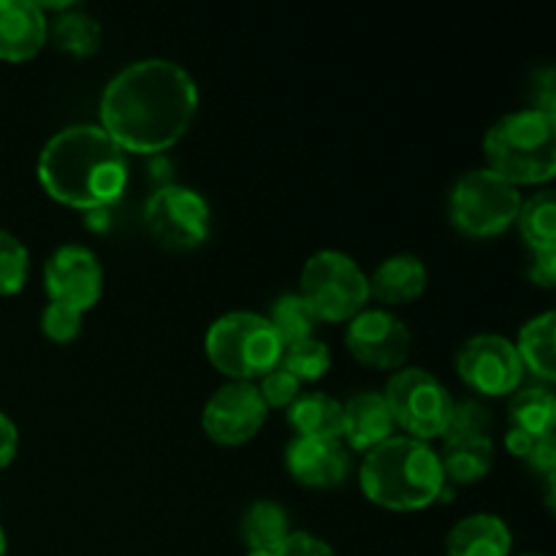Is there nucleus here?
Listing matches in <instances>:
<instances>
[{
	"mask_svg": "<svg viewBox=\"0 0 556 556\" xmlns=\"http://www.w3.org/2000/svg\"><path fill=\"white\" fill-rule=\"evenodd\" d=\"M288 424L299 438L340 440L342 434V402L324 391L299 394L288 407Z\"/></svg>",
	"mask_w": 556,
	"mask_h": 556,
	"instance_id": "nucleus-20",
	"label": "nucleus"
},
{
	"mask_svg": "<svg viewBox=\"0 0 556 556\" xmlns=\"http://www.w3.org/2000/svg\"><path fill=\"white\" fill-rule=\"evenodd\" d=\"M81 320L85 315L74 313L68 307H60V304H47L41 313V331L47 340L65 345V342H74L81 331Z\"/></svg>",
	"mask_w": 556,
	"mask_h": 556,
	"instance_id": "nucleus-31",
	"label": "nucleus"
},
{
	"mask_svg": "<svg viewBox=\"0 0 556 556\" xmlns=\"http://www.w3.org/2000/svg\"><path fill=\"white\" fill-rule=\"evenodd\" d=\"M248 556H277V552H248Z\"/></svg>",
	"mask_w": 556,
	"mask_h": 556,
	"instance_id": "nucleus-38",
	"label": "nucleus"
},
{
	"mask_svg": "<svg viewBox=\"0 0 556 556\" xmlns=\"http://www.w3.org/2000/svg\"><path fill=\"white\" fill-rule=\"evenodd\" d=\"M43 193L71 210L101 212L128 188V157L101 125H71L54 134L38 155Z\"/></svg>",
	"mask_w": 556,
	"mask_h": 556,
	"instance_id": "nucleus-2",
	"label": "nucleus"
},
{
	"mask_svg": "<svg viewBox=\"0 0 556 556\" xmlns=\"http://www.w3.org/2000/svg\"><path fill=\"white\" fill-rule=\"evenodd\" d=\"M510 429L530 434V438H546L556 427V400L546 386L516 391L508 407Z\"/></svg>",
	"mask_w": 556,
	"mask_h": 556,
	"instance_id": "nucleus-24",
	"label": "nucleus"
},
{
	"mask_svg": "<svg viewBox=\"0 0 556 556\" xmlns=\"http://www.w3.org/2000/svg\"><path fill=\"white\" fill-rule=\"evenodd\" d=\"M266 320L275 329L282 348L309 340L315 334V326H318V318L309 309V304L304 302L302 293H282L280 299H275Z\"/></svg>",
	"mask_w": 556,
	"mask_h": 556,
	"instance_id": "nucleus-26",
	"label": "nucleus"
},
{
	"mask_svg": "<svg viewBox=\"0 0 556 556\" xmlns=\"http://www.w3.org/2000/svg\"><path fill=\"white\" fill-rule=\"evenodd\" d=\"M299 293L309 304L318 324H342L367 309L369 277L348 253L320 250L304 264Z\"/></svg>",
	"mask_w": 556,
	"mask_h": 556,
	"instance_id": "nucleus-7",
	"label": "nucleus"
},
{
	"mask_svg": "<svg viewBox=\"0 0 556 556\" xmlns=\"http://www.w3.org/2000/svg\"><path fill=\"white\" fill-rule=\"evenodd\" d=\"M532 445H535V438L519 432V429H508V434H505V448H508L514 456H521V459L530 456Z\"/></svg>",
	"mask_w": 556,
	"mask_h": 556,
	"instance_id": "nucleus-36",
	"label": "nucleus"
},
{
	"mask_svg": "<svg viewBox=\"0 0 556 556\" xmlns=\"http://www.w3.org/2000/svg\"><path fill=\"white\" fill-rule=\"evenodd\" d=\"M358 483L364 497L378 508L413 514L438 503L445 489V476L432 445L402 434L364 456Z\"/></svg>",
	"mask_w": 556,
	"mask_h": 556,
	"instance_id": "nucleus-3",
	"label": "nucleus"
},
{
	"mask_svg": "<svg viewBox=\"0 0 556 556\" xmlns=\"http://www.w3.org/2000/svg\"><path fill=\"white\" fill-rule=\"evenodd\" d=\"M0 556H5V532H3V527H0Z\"/></svg>",
	"mask_w": 556,
	"mask_h": 556,
	"instance_id": "nucleus-37",
	"label": "nucleus"
},
{
	"mask_svg": "<svg viewBox=\"0 0 556 556\" xmlns=\"http://www.w3.org/2000/svg\"><path fill=\"white\" fill-rule=\"evenodd\" d=\"M277 556H337L331 552V546L320 538L309 535V532H291L286 538L280 548H277Z\"/></svg>",
	"mask_w": 556,
	"mask_h": 556,
	"instance_id": "nucleus-32",
	"label": "nucleus"
},
{
	"mask_svg": "<svg viewBox=\"0 0 556 556\" xmlns=\"http://www.w3.org/2000/svg\"><path fill=\"white\" fill-rule=\"evenodd\" d=\"M456 372L481 396H508L525 380L516 345L500 334L470 337L456 353Z\"/></svg>",
	"mask_w": 556,
	"mask_h": 556,
	"instance_id": "nucleus-10",
	"label": "nucleus"
},
{
	"mask_svg": "<svg viewBox=\"0 0 556 556\" xmlns=\"http://www.w3.org/2000/svg\"><path fill=\"white\" fill-rule=\"evenodd\" d=\"M266 416H269V407L261 400L255 383L231 380L206 400L201 410V429L212 443L237 448V445L250 443L264 429Z\"/></svg>",
	"mask_w": 556,
	"mask_h": 556,
	"instance_id": "nucleus-11",
	"label": "nucleus"
},
{
	"mask_svg": "<svg viewBox=\"0 0 556 556\" xmlns=\"http://www.w3.org/2000/svg\"><path fill=\"white\" fill-rule=\"evenodd\" d=\"M514 538L508 525L494 514H472L456 521L445 538L448 556H508Z\"/></svg>",
	"mask_w": 556,
	"mask_h": 556,
	"instance_id": "nucleus-17",
	"label": "nucleus"
},
{
	"mask_svg": "<svg viewBox=\"0 0 556 556\" xmlns=\"http://www.w3.org/2000/svg\"><path fill=\"white\" fill-rule=\"evenodd\" d=\"M286 467L307 489H334L351 472V454L340 440L293 438L286 448Z\"/></svg>",
	"mask_w": 556,
	"mask_h": 556,
	"instance_id": "nucleus-14",
	"label": "nucleus"
},
{
	"mask_svg": "<svg viewBox=\"0 0 556 556\" xmlns=\"http://www.w3.org/2000/svg\"><path fill=\"white\" fill-rule=\"evenodd\" d=\"M49 38L60 52L71 58H92L101 49V22L90 16L87 11L68 5L54 22H49Z\"/></svg>",
	"mask_w": 556,
	"mask_h": 556,
	"instance_id": "nucleus-22",
	"label": "nucleus"
},
{
	"mask_svg": "<svg viewBox=\"0 0 556 556\" xmlns=\"http://www.w3.org/2000/svg\"><path fill=\"white\" fill-rule=\"evenodd\" d=\"M30 275V253L11 231L0 228V296H14Z\"/></svg>",
	"mask_w": 556,
	"mask_h": 556,
	"instance_id": "nucleus-28",
	"label": "nucleus"
},
{
	"mask_svg": "<svg viewBox=\"0 0 556 556\" xmlns=\"http://www.w3.org/2000/svg\"><path fill=\"white\" fill-rule=\"evenodd\" d=\"M525 556H543V554H525Z\"/></svg>",
	"mask_w": 556,
	"mask_h": 556,
	"instance_id": "nucleus-39",
	"label": "nucleus"
},
{
	"mask_svg": "<svg viewBox=\"0 0 556 556\" xmlns=\"http://www.w3.org/2000/svg\"><path fill=\"white\" fill-rule=\"evenodd\" d=\"M494 418L489 407L478 400L454 402V413H451L448 429L443 438H492Z\"/></svg>",
	"mask_w": 556,
	"mask_h": 556,
	"instance_id": "nucleus-29",
	"label": "nucleus"
},
{
	"mask_svg": "<svg viewBox=\"0 0 556 556\" xmlns=\"http://www.w3.org/2000/svg\"><path fill=\"white\" fill-rule=\"evenodd\" d=\"M101 128L123 152L161 155L193 125L199 87L182 68L163 58L130 63L101 96Z\"/></svg>",
	"mask_w": 556,
	"mask_h": 556,
	"instance_id": "nucleus-1",
	"label": "nucleus"
},
{
	"mask_svg": "<svg viewBox=\"0 0 556 556\" xmlns=\"http://www.w3.org/2000/svg\"><path fill=\"white\" fill-rule=\"evenodd\" d=\"M383 400L394 418V427L405 429L407 438L424 443L443 438L454 413L448 389L434 375L418 367L396 369L386 383Z\"/></svg>",
	"mask_w": 556,
	"mask_h": 556,
	"instance_id": "nucleus-8",
	"label": "nucleus"
},
{
	"mask_svg": "<svg viewBox=\"0 0 556 556\" xmlns=\"http://www.w3.org/2000/svg\"><path fill=\"white\" fill-rule=\"evenodd\" d=\"M440 456L445 483L470 486L483 481L492 470L494 443L492 438H448Z\"/></svg>",
	"mask_w": 556,
	"mask_h": 556,
	"instance_id": "nucleus-19",
	"label": "nucleus"
},
{
	"mask_svg": "<svg viewBox=\"0 0 556 556\" xmlns=\"http://www.w3.org/2000/svg\"><path fill=\"white\" fill-rule=\"evenodd\" d=\"M427 266L418 255H391L369 277V299H378L383 304L416 302L427 291Z\"/></svg>",
	"mask_w": 556,
	"mask_h": 556,
	"instance_id": "nucleus-18",
	"label": "nucleus"
},
{
	"mask_svg": "<svg viewBox=\"0 0 556 556\" xmlns=\"http://www.w3.org/2000/svg\"><path fill=\"white\" fill-rule=\"evenodd\" d=\"M204 353L212 367L239 383H253L280 364L282 345L266 315L226 313L206 329Z\"/></svg>",
	"mask_w": 556,
	"mask_h": 556,
	"instance_id": "nucleus-5",
	"label": "nucleus"
},
{
	"mask_svg": "<svg viewBox=\"0 0 556 556\" xmlns=\"http://www.w3.org/2000/svg\"><path fill=\"white\" fill-rule=\"evenodd\" d=\"M144 228L161 248L195 250L210 237L212 212L204 195L185 185H163L147 199Z\"/></svg>",
	"mask_w": 556,
	"mask_h": 556,
	"instance_id": "nucleus-9",
	"label": "nucleus"
},
{
	"mask_svg": "<svg viewBox=\"0 0 556 556\" xmlns=\"http://www.w3.org/2000/svg\"><path fill=\"white\" fill-rule=\"evenodd\" d=\"M16 451H20V429L5 413H0V470L16 459Z\"/></svg>",
	"mask_w": 556,
	"mask_h": 556,
	"instance_id": "nucleus-34",
	"label": "nucleus"
},
{
	"mask_svg": "<svg viewBox=\"0 0 556 556\" xmlns=\"http://www.w3.org/2000/svg\"><path fill=\"white\" fill-rule=\"evenodd\" d=\"M280 367L288 369L299 383H315V380L326 378V372L331 369V351L326 342L309 337L296 345L282 348Z\"/></svg>",
	"mask_w": 556,
	"mask_h": 556,
	"instance_id": "nucleus-27",
	"label": "nucleus"
},
{
	"mask_svg": "<svg viewBox=\"0 0 556 556\" xmlns=\"http://www.w3.org/2000/svg\"><path fill=\"white\" fill-rule=\"evenodd\" d=\"M521 193L489 168L462 174L451 188L448 215L456 231L472 239L500 237L516 223Z\"/></svg>",
	"mask_w": 556,
	"mask_h": 556,
	"instance_id": "nucleus-6",
	"label": "nucleus"
},
{
	"mask_svg": "<svg viewBox=\"0 0 556 556\" xmlns=\"http://www.w3.org/2000/svg\"><path fill=\"white\" fill-rule=\"evenodd\" d=\"M291 535L288 514L271 500H258L242 516V541L250 552H277Z\"/></svg>",
	"mask_w": 556,
	"mask_h": 556,
	"instance_id": "nucleus-23",
	"label": "nucleus"
},
{
	"mask_svg": "<svg viewBox=\"0 0 556 556\" xmlns=\"http://www.w3.org/2000/svg\"><path fill=\"white\" fill-rule=\"evenodd\" d=\"M43 288L49 304L74 313H90L103 296V266L85 244H63L43 264Z\"/></svg>",
	"mask_w": 556,
	"mask_h": 556,
	"instance_id": "nucleus-12",
	"label": "nucleus"
},
{
	"mask_svg": "<svg viewBox=\"0 0 556 556\" xmlns=\"http://www.w3.org/2000/svg\"><path fill=\"white\" fill-rule=\"evenodd\" d=\"M532 467L538 472H543L546 478H554L556 472V438L554 434H546V438H538L535 445H532L530 456H527Z\"/></svg>",
	"mask_w": 556,
	"mask_h": 556,
	"instance_id": "nucleus-33",
	"label": "nucleus"
},
{
	"mask_svg": "<svg viewBox=\"0 0 556 556\" xmlns=\"http://www.w3.org/2000/svg\"><path fill=\"white\" fill-rule=\"evenodd\" d=\"M49 41V16L33 0H0V60L27 63Z\"/></svg>",
	"mask_w": 556,
	"mask_h": 556,
	"instance_id": "nucleus-15",
	"label": "nucleus"
},
{
	"mask_svg": "<svg viewBox=\"0 0 556 556\" xmlns=\"http://www.w3.org/2000/svg\"><path fill=\"white\" fill-rule=\"evenodd\" d=\"M530 280L543 288H554L556 282V253H538L530 266Z\"/></svg>",
	"mask_w": 556,
	"mask_h": 556,
	"instance_id": "nucleus-35",
	"label": "nucleus"
},
{
	"mask_svg": "<svg viewBox=\"0 0 556 556\" xmlns=\"http://www.w3.org/2000/svg\"><path fill=\"white\" fill-rule=\"evenodd\" d=\"M483 157L489 172L514 188L552 182L556 174V117L538 109L505 114L483 136Z\"/></svg>",
	"mask_w": 556,
	"mask_h": 556,
	"instance_id": "nucleus-4",
	"label": "nucleus"
},
{
	"mask_svg": "<svg viewBox=\"0 0 556 556\" xmlns=\"http://www.w3.org/2000/svg\"><path fill=\"white\" fill-rule=\"evenodd\" d=\"M345 348L369 369H400L410 356V329L386 309H362L348 320Z\"/></svg>",
	"mask_w": 556,
	"mask_h": 556,
	"instance_id": "nucleus-13",
	"label": "nucleus"
},
{
	"mask_svg": "<svg viewBox=\"0 0 556 556\" xmlns=\"http://www.w3.org/2000/svg\"><path fill=\"white\" fill-rule=\"evenodd\" d=\"M516 223L532 253H556V201L552 190H541L530 201H521Z\"/></svg>",
	"mask_w": 556,
	"mask_h": 556,
	"instance_id": "nucleus-25",
	"label": "nucleus"
},
{
	"mask_svg": "<svg viewBox=\"0 0 556 556\" xmlns=\"http://www.w3.org/2000/svg\"><path fill=\"white\" fill-rule=\"evenodd\" d=\"M516 353L521 358V367L530 369L543 383L556 380V315L543 313L538 318L527 320L519 331Z\"/></svg>",
	"mask_w": 556,
	"mask_h": 556,
	"instance_id": "nucleus-21",
	"label": "nucleus"
},
{
	"mask_svg": "<svg viewBox=\"0 0 556 556\" xmlns=\"http://www.w3.org/2000/svg\"><path fill=\"white\" fill-rule=\"evenodd\" d=\"M394 418L380 391H358L342 402V434L348 448L369 454L380 443L394 438Z\"/></svg>",
	"mask_w": 556,
	"mask_h": 556,
	"instance_id": "nucleus-16",
	"label": "nucleus"
},
{
	"mask_svg": "<svg viewBox=\"0 0 556 556\" xmlns=\"http://www.w3.org/2000/svg\"><path fill=\"white\" fill-rule=\"evenodd\" d=\"M255 389H258L266 407H286V410L296 402V396L302 394V383H299L288 369H282L280 364H277L271 372H266Z\"/></svg>",
	"mask_w": 556,
	"mask_h": 556,
	"instance_id": "nucleus-30",
	"label": "nucleus"
}]
</instances>
